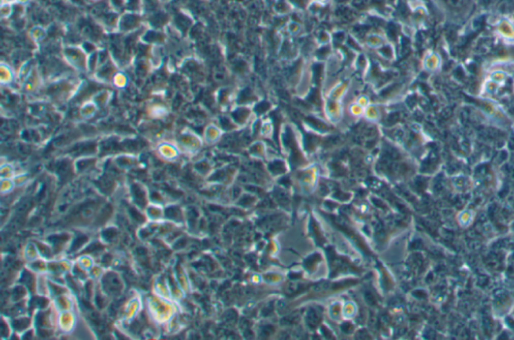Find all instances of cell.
<instances>
[{
	"label": "cell",
	"instance_id": "3957f363",
	"mask_svg": "<svg viewBox=\"0 0 514 340\" xmlns=\"http://www.w3.org/2000/svg\"><path fill=\"white\" fill-rule=\"evenodd\" d=\"M113 82L118 86V87H123L126 85L127 83V77L124 76L123 74H116L115 76H113Z\"/></svg>",
	"mask_w": 514,
	"mask_h": 340
},
{
	"label": "cell",
	"instance_id": "7a4b0ae2",
	"mask_svg": "<svg viewBox=\"0 0 514 340\" xmlns=\"http://www.w3.org/2000/svg\"><path fill=\"white\" fill-rule=\"evenodd\" d=\"M0 78H1V82L3 84L10 83L12 81V79H13V73L11 72V70L7 66H4V65L1 66V76H0Z\"/></svg>",
	"mask_w": 514,
	"mask_h": 340
},
{
	"label": "cell",
	"instance_id": "277c9868",
	"mask_svg": "<svg viewBox=\"0 0 514 340\" xmlns=\"http://www.w3.org/2000/svg\"><path fill=\"white\" fill-rule=\"evenodd\" d=\"M445 1L452 8H460L465 4L466 0H445Z\"/></svg>",
	"mask_w": 514,
	"mask_h": 340
},
{
	"label": "cell",
	"instance_id": "5b68a950",
	"mask_svg": "<svg viewBox=\"0 0 514 340\" xmlns=\"http://www.w3.org/2000/svg\"><path fill=\"white\" fill-rule=\"evenodd\" d=\"M366 299H367V302L370 303V304H372V305H373V304H375V298H374V296H373L371 293H368V294L366 295Z\"/></svg>",
	"mask_w": 514,
	"mask_h": 340
},
{
	"label": "cell",
	"instance_id": "6da1fadb",
	"mask_svg": "<svg viewBox=\"0 0 514 340\" xmlns=\"http://www.w3.org/2000/svg\"><path fill=\"white\" fill-rule=\"evenodd\" d=\"M66 57L70 61L72 66H74L76 69L79 70H85L88 60L85 59L83 53L80 52L79 49L71 48L66 51Z\"/></svg>",
	"mask_w": 514,
	"mask_h": 340
},
{
	"label": "cell",
	"instance_id": "8992f818",
	"mask_svg": "<svg viewBox=\"0 0 514 340\" xmlns=\"http://www.w3.org/2000/svg\"><path fill=\"white\" fill-rule=\"evenodd\" d=\"M455 74H458V75H456V76H457L458 78H462V77L464 76H463V75H464V73H463V71H462V69H461V68H458V69L456 70V73H455Z\"/></svg>",
	"mask_w": 514,
	"mask_h": 340
}]
</instances>
